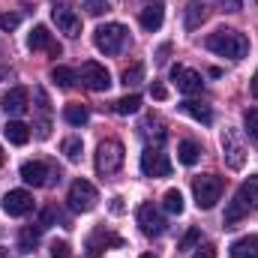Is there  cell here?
<instances>
[{"instance_id": "1", "label": "cell", "mask_w": 258, "mask_h": 258, "mask_svg": "<svg viewBox=\"0 0 258 258\" xmlns=\"http://www.w3.org/2000/svg\"><path fill=\"white\" fill-rule=\"evenodd\" d=\"M252 210H258V174L252 177H246L243 183H240V189L234 192V201L228 204V210H225V216H222V225L225 228H234L243 216H249Z\"/></svg>"}, {"instance_id": "2", "label": "cell", "mask_w": 258, "mask_h": 258, "mask_svg": "<svg viewBox=\"0 0 258 258\" xmlns=\"http://www.w3.org/2000/svg\"><path fill=\"white\" fill-rule=\"evenodd\" d=\"M204 45L219 54V57H231V60H240L249 54V39L240 33V30H216L204 39Z\"/></svg>"}, {"instance_id": "3", "label": "cell", "mask_w": 258, "mask_h": 258, "mask_svg": "<svg viewBox=\"0 0 258 258\" xmlns=\"http://www.w3.org/2000/svg\"><path fill=\"white\" fill-rule=\"evenodd\" d=\"M126 39H129L126 27L117 24V21H108V24L96 27V33H93V42H96V48L102 54H120L123 45H126Z\"/></svg>"}, {"instance_id": "4", "label": "cell", "mask_w": 258, "mask_h": 258, "mask_svg": "<svg viewBox=\"0 0 258 258\" xmlns=\"http://www.w3.org/2000/svg\"><path fill=\"white\" fill-rule=\"evenodd\" d=\"M120 165H123V144L114 138H105L96 147V171L102 177H108V174H117Z\"/></svg>"}, {"instance_id": "5", "label": "cell", "mask_w": 258, "mask_h": 258, "mask_svg": "<svg viewBox=\"0 0 258 258\" xmlns=\"http://www.w3.org/2000/svg\"><path fill=\"white\" fill-rule=\"evenodd\" d=\"M222 189H225V183H222V177H216V174H201V177H195V183H192L195 204H198L201 210L216 207V201L222 198Z\"/></svg>"}, {"instance_id": "6", "label": "cell", "mask_w": 258, "mask_h": 258, "mask_svg": "<svg viewBox=\"0 0 258 258\" xmlns=\"http://www.w3.org/2000/svg\"><path fill=\"white\" fill-rule=\"evenodd\" d=\"M66 201H69V207H72L75 213H90V210L96 207V201H99V192H96V186H93L90 180H75V183L69 186Z\"/></svg>"}, {"instance_id": "7", "label": "cell", "mask_w": 258, "mask_h": 258, "mask_svg": "<svg viewBox=\"0 0 258 258\" xmlns=\"http://www.w3.org/2000/svg\"><path fill=\"white\" fill-rule=\"evenodd\" d=\"M78 81L87 87V90H108L111 87V75H108V69L102 63H96V60H84L81 69H78Z\"/></svg>"}, {"instance_id": "8", "label": "cell", "mask_w": 258, "mask_h": 258, "mask_svg": "<svg viewBox=\"0 0 258 258\" xmlns=\"http://www.w3.org/2000/svg\"><path fill=\"white\" fill-rule=\"evenodd\" d=\"M222 159L234 171H240L243 162H246V147H243V141H240V135L234 129H225L222 132Z\"/></svg>"}, {"instance_id": "9", "label": "cell", "mask_w": 258, "mask_h": 258, "mask_svg": "<svg viewBox=\"0 0 258 258\" xmlns=\"http://www.w3.org/2000/svg\"><path fill=\"white\" fill-rule=\"evenodd\" d=\"M141 171L147 177H168L171 174V159L159 147H144V153H141Z\"/></svg>"}, {"instance_id": "10", "label": "cell", "mask_w": 258, "mask_h": 258, "mask_svg": "<svg viewBox=\"0 0 258 258\" xmlns=\"http://www.w3.org/2000/svg\"><path fill=\"white\" fill-rule=\"evenodd\" d=\"M135 219H138V225H141V231H144L147 237H159V234L165 231V216H162L153 204H141L138 213H135Z\"/></svg>"}, {"instance_id": "11", "label": "cell", "mask_w": 258, "mask_h": 258, "mask_svg": "<svg viewBox=\"0 0 258 258\" xmlns=\"http://www.w3.org/2000/svg\"><path fill=\"white\" fill-rule=\"evenodd\" d=\"M33 210V195L27 189H12L3 195V213L6 216H24Z\"/></svg>"}, {"instance_id": "12", "label": "cell", "mask_w": 258, "mask_h": 258, "mask_svg": "<svg viewBox=\"0 0 258 258\" xmlns=\"http://www.w3.org/2000/svg\"><path fill=\"white\" fill-rule=\"evenodd\" d=\"M51 18H54L57 30L66 33L69 39H75V36L81 33V18H78L75 9H69V6H54V9H51Z\"/></svg>"}, {"instance_id": "13", "label": "cell", "mask_w": 258, "mask_h": 258, "mask_svg": "<svg viewBox=\"0 0 258 258\" xmlns=\"http://www.w3.org/2000/svg\"><path fill=\"white\" fill-rule=\"evenodd\" d=\"M171 81L177 84V90L180 93H186V96H195V93H201V75L195 72V69H186V66H171Z\"/></svg>"}, {"instance_id": "14", "label": "cell", "mask_w": 258, "mask_h": 258, "mask_svg": "<svg viewBox=\"0 0 258 258\" xmlns=\"http://www.w3.org/2000/svg\"><path fill=\"white\" fill-rule=\"evenodd\" d=\"M0 105H3V111H6V114L18 117V114H24V111L30 108V93H27L24 87H12V90H6V93H3Z\"/></svg>"}, {"instance_id": "15", "label": "cell", "mask_w": 258, "mask_h": 258, "mask_svg": "<svg viewBox=\"0 0 258 258\" xmlns=\"http://www.w3.org/2000/svg\"><path fill=\"white\" fill-rule=\"evenodd\" d=\"M48 177H54V174H51V168H48L45 162H39V159L21 165V180H24L27 186H45Z\"/></svg>"}, {"instance_id": "16", "label": "cell", "mask_w": 258, "mask_h": 258, "mask_svg": "<svg viewBox=\"0 0 258 258\" xmlns=\"http://www.w3.org/2000/svg\"><path fill=\"white\" fill-rule=\"evenodd\" d=\"M27 48H30V51H42V48H48L51 54H60V45L51 42V33H48L45 24H36V27L30 30V36H27Z\"/></svg>"}, {"instance_id": "17", "label": "cell", "mask_w": 258, "mask_h": 258, "mask_svg": "<svg viewBox=\"0 0 258 258\" xmlns=\"http://www.w3.org/2000/svg\"><path fill=\"white\" fill-rule=\"evenodd\" d=\"M162 18H165V9H162V3L159 0H153V3H147L144 9H141V15H138V21H141V27L144 30H159L162 27Z\"/></svg>"}, {"instance_id": "18", "label": "cell", "mask_w": 258, "mask_h": 258, "mask_svg": "<svg viewBox=\"0 0 258 258\" xmlns=\"http://www.w3.org/2000/svg\"><path fill=\"white\" fill-rule=\"evenodd\" d=\"M36 108H39V120H36V135L39 138H48L51 135V105H48V96L45 90H36Z\"/></svg>"}, {"instance_id": "19", "label": "cell", "mask_w": 258, "mask_h": 258, "mask_svg": "<svg viewBox=\"0 0 258 258\" xmlns=\"http://www.w3.org/2000/svg\"><path fill=\"white\" fill-rule=\"evenodd\" d=\"M231 258H258V234H246V237H237L231 246H228Z\"/></svg>"}, {"instance_id": "20", "label": "cell", "mask_w": 258, "mask_h": 258, "mask_svg": "<svg viewBox=\"0 0 258 258\" xmlns=\"http://www.w3.org/2000/svg\"><path fill=\"white\" fill-rule=\"evenodd\" d=\"M204 18H207V6L201 0H189L186 9H183V27L186 30H198Z\"/></svg>"}, {"instance_id": "21", "label": "cell", "mask_w": 258, "mask_h": 258, "mask_svg": "<svg viewBox=\"0 0 258 258\" xmlns=\"http://www.w3.org/2000/svg\"><path fill=\"white\" fill-rule=\"evenodd\" d=\"M180 111L189 114V117H195V120L204 123V126L213 123V111H210V105H204V102H198V99H186V102H180Z\"/></svg>"}, {"instance_id": "22", "label": "cell", "mask_w": 258, "mask_h": 258, "mask_svg": "<svg viewBox=\"0 0 258 258\" xmlns=\"http://www.w3.org/2000/svg\"><path fill=\"white\" fill-rule=\"evenodd\" d=\"M3 135H6V141L9 144H27L30 141V126L27 123H21V120H9L6 126H3Z\"/></svg>"}, {"instance_id": "23", "label": "cell", "mask_w": 258, "mask_h": 258, "mask_svg": "<svg viewBox=\"0 0 258 258\" xmlns=\"http://www.w3.org/2000/svg\"><path fill=\"white\" fill-rule=\"evenodd\" d=\"M177 159H180L183 165H195V162L201 159V144L192 141V138H183V141L177 144Z\"/></svg>"}, {"instance_id": "24", "label": "cell", "mask_w": 258, "mask_h": 258, "mask_svg": "<svg viewBox=\"0 0 258 258\" xmlns=\"http://www.w3.org/2000/svg\"><path fill=\"white\" fill-rule=\"evenodd\" d=\"M63 120L69 126H84V123L90 120V111H87V105H81V102H69L63 108Z\"/></svg>"}, {"instance_id": "25", "label": "cell", "mask_w": 258, "mask_h": 258, "mask_svg": "<svg viewBox=\"0 0 258 258\" xmlns=\"http://www.w3.org/2000/svg\"><path fill=\"white\" fill-rule=\"evenodd\" d=\"M39 231H42L39 225H36V228H33V225H30V228H21V234H18V249H21V252H33V249L39 246Z\"/></svg>"}, {"instance_id": "26", "label": "cell", "mask_w": 258, "mask_h": 258, "mask_svg": "<svg viewBox=\"0 0 258 258\" xmlns=\"http://www.w3.org/2000/svg\"><path fill=\"white\" fill-rule=\"evenodd\" d=\"M51 81H54L57 87L69 90V87L78 81V72H75V69H69V66H54V69H51Z\"/></svg>"}, {"instance_id": "27", "label": "cell", "mask_w": 258, "mask_h": 258, "mask_svg": "<svg viewBox=\"0 0 258 258\" xmlns=\"http://www.w3.org/2000/svg\"><path fill=\"white\" fill-rule=\"evenodd\" d=\"M162 207H165L168 213L180 216V213H183V195H180V189H168V192L162 195Z\"/></svg>"}, {"instance_id": "28", "label": "cell", "mask_w": 258, "mask_h": 258, "mask_svg": "<svg viewBox=\"0 0 258 258\" xmlns=\"http://www.w3.org/2000/svg\"><path fill=\"white\" fill-rule=\"evenodd\" d=\"M138 108H141V96H135V93L120 96V99L114 102V111H117V114H135Z\"/></svg>"}, {"instance_id": "29", "label": "cell", "mask_w": 258, "mask_h": 258, "mask_svg": "<svg viewBox=\"0 0 258 258\" xmlns=\"http://www.w3.org/2000/svg\"><path fill=\"white\" fill-rule=\"evenodd\" d=\"M120 78H123V84H126V87L141 84V81H144V66H141V63L129 66V69H123V75H120Z\"/></svg>"}, {"instance_id": "30", "label": "cell", "mask_w": 258, "mask_h": 258, "mask_svg": "<svg viewBox=\"0 0 258 258\" xmlns=\"http://www.w3.org/2000/svg\"><path fill=\"white\" fill-rule=\"evenodd\" d=\"M81 147H84V144H81V138H75V135H72V138H66V141H63L66 159H69V162H78V159H81Z\"/></svg>"}, {"instance_id": "31", "label": "cell", "mask_w": 258, "mask_h": 258, "mask_svg": "<svg viewBox=\"0 0 258 258\" xmlns=\"http://www.w3.org/2000/svg\"><path fill=\"white\" fill-rule=\"evenodd\" d=\"M243 126H246V135L258 141V108H249L246 114H243Z\"/></svg>"}, {"instance_id": "32", "label": "cell", "mask_w": 258, "mask_h": 258, "mask_svg": "<svg viewBox=\"0 0 258 258\" xmlns=\"http://www.w3.org/2000/svg\"><path fill=\"white\" fill-rule=\"evenodd\" d=\"M198 240H201V231H198V228H189V231L183 234V240H180V246H177V249H180V252H189Z\"/></svg>"}, {"instance_id": "33", "label": "cell", "mask_w": 258, "mask_h": 258, "mask_svg": "<svg viewBox=\"0 0 258 258\" xmlns=\"http://www.w3.org/2000/svg\"><path fill=\"white\" fill-rule=\"evenodd\" d=\"M21 24V15L15 12H0V30H15Z\"/></svg>"}, {"instance_id": "34", "label": "cell", "mask_w": 258, "mask_h": 258, "mask_svg": "<svg viewBox=\"0 0 258 258\" xmlns=\"http://www.w3.org/2000/svg\"><path fill=\"white\" fill-rule=\"evenodd\" d=\"M84 9H87V15H102V12H108V0H84Z\"/></svg>"}, {"instance_id": "35", "label": "cell", "mask_w": 258, "mask_h": 258, "mask_svg": "<svg viewBox=\"0 0 258 258\" xmlns=\"http://www.w3.org/2000/svg\"><path fill=\"white\" fill-rule=\"evenodd\" d=\"M69 255H72V249H69L66 240H54L51 243V258H69Z\"/></svg>"}, {"instance_id": "36", "label": "cell", "mask_w": 258, "mask_h": 258, "mask_svg": "<svg viewBox=\"0 0 258 258\" xmlns=\"http://www.w3.org/2000/svg\"><path fill=\"white\" fill-rule=\"evenodd\" d=\"M150 96H153V99H159V102H162V99H168V90H165V84L153 81V84H150Z\"/></svg>"}, {"instance_id": "37", "label": "cell", "mask_w": 258, "mask_h": 258, "mask_svg": "<svg viewBox=\"0 0 258 258\" xmlns=\"http://www.w3.org/2000/svg\"><path fill=\"white\" fill-rule=\"evenodd\" d=\"M192 258H216V246H213V243H204V246L195 249Z\"/></svg>"}, {"instance_id": "38", "label": "cell", "mask_w": 258, "mask_h": 258, "mask_svg": "<svg viewBox=\"0 0 258 258\" xmlns=\"http://www.w3.org/2000/svg\"><path fill=\"white\" fill-rule=\"evenodd\" d=\"M216 3H222L225 9H231V12H237L240 6H243V0H216Z\"/></svg>"}, {"instance_id": "39", "label": "cell", "mask_w": 258, "mask_h": 258, "mask_svg": "<svg viewBox=\"0 0 258 258\" xmlns=\"http://www.w3.org/2000/svg\"><path fill=\"white\" fill-rule=\"evenodd\" d=\"M111 210H114V213H123V198H120V195L111 201Z\"/></svg>"}, {"instance_id": "40", "label": "cell", "mask_w": 258, "mask_h": 258, "mask_svg": "<svg viewBox=\"0 0 258 258\" xmlns=\"http://www.w3.org/2000/svg\"><path fill=\"white\" fill-rule=\"evenodd\" d=\"M249 90H252V96L258 99V72L252 75V81H249Z\"/></svg>"}, {"instance_id": "41", "label": "cell", "mask_w": 258, "mask_h": 258, "mask_svg": "<svg viewBox=\"0 0 258 258\" xmlns=\"http://www.w3.org/2000/svg\"><path fill=\"white\" fill-rule=\"evenodd\" d=\"M141 258H156V255H153V252H144V255H141Z\"/></svg>"}, {"instance_id": "42", "label": "cell", "mask_w": 258, "mask_h": 258, "mask_svg": "<svg viewBox=\"0 0 258 258\" xmlns=\"http://www.w3.org/2000/svg\"><path fill=\"white\" fill-rule=\"evenodd\" d=\"M0 165H3V147H0Z\"/></svg>"}]
</instances>
